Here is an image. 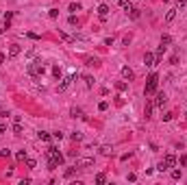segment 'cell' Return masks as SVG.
Wrapping results in <instances>:
<instances>
[{
    "instance_id": "obj_1",
    "label": "cell",
    "mask_w": 187,
    "mask_h": 185,
    "mask_svg": "<svg viewBox=\"0 0 187 185\" xmlns=\"http://www.w3.org/2000/svg\"><path fill=\"white\" fill-rule=\"evenodd\" d=\"M157 87H159V74H150V76L146 78V96H150V94H157Z\"/></svg>"
},
{
    "instance_id": "obj_2",
    "label": "cell",
    "mask_w": 187,
    "mask_h": 185,
    "mask_svg": "<svg viewBox=\"0 0 187 185\" xmlns=\"http://www.w3.org/2000/svg\"><path fill=\"white\" fill-rule=\"evenodd\" d=\"M44 72H46V68L41 65V61H33V63H28V74H30L33 78L44 76Z\"/></svg>"
},
{
    "instance_id": "obj_3",
    "label": "cell",
    "mask_w": 187,
    "mask_h": 185,
    "mask_svg": "<svg viewBox=\"0 0 187 185\" xmlns=\"http://www.w3.org/2000/svg\"><path fill=\"white\" fill-rule=\"evenodd\" d=\"M48 159L57 161L59 166H61V163H63V155H61V152H59V148H57V146H50V148H48Z\"/></svg>"
},
{
    "instance_id": "obj_4",
    "label": "cell",
    "mask_w": 187,
    "mask_h": 185,
    "mask_svg": "<svg viewBox=\"0 0 187 185\" xmlns=\"http://www.w3.org/2000/svg\"><path fill=\"white\" fill-rule=\"evenodd\" d=\"M144 63H146L148 68H152V65H157V57H154L152 52H146L144 54Z\"/></svg>"
},
{
    "instance_id": "obj_5",
    "label": "cell",
    "mask_w": 187,
    "mask_h": 185,
    "mask_svg": "<svg viewBox=\"0 0 187 185\" xmlns=\"http://www.w3.org/2000/svg\"><path fill=\"white\" fill-rule=\"evenodd\" d=\"M89 166H94V159H79L76 161V168H79V170H85V168H89Z\"/></svg>"
},
{
    "instance_id": "obj_6",
    "label": "cell",
    "mask_w": 187,
    "mask_h": 185,
    "mask_svg": "<svg viewBox=\"0 0 187 185\" xmlns=\"http://www.w3.org/2000/svg\"><path fill=\"white\" fill-rule=\"evenodd\" d=\"M122 78H124V81H133V78H135L133 70L128 68V65H124V68H122Z\"/></svg>"
},
{
    "instance_id": "obj_7",
    "label": "cell",
    "mask_w": 187,
    "mask_h": 185,
    "mask_svg": "<svg viewBox=\"0 0 187 185\" xmlns=\"http://www.w3.org/2000/svg\"><path fill=\"white\" fill-rule=\"evenodd\" d=\"M72 81H74V76H63V78H61V83H59V89H61V92H65Z\"/></svg>"
},
{
    "instance_id": "obj_8",
    "label": "cell",
    "mask_w": 187,
    "mask_h": 185,
    "mask_svg": "<svg viewBox=\"0 0 187 185\" xmlns=\"http://www.w3.org/2000/svg\"><path fill=\"white\" fill-rule=\"evenodd\" d=\"M165 100H167L165 94L159 92V94H157V98H154V107H163V105H165Z\"/></svg>"
},
{
    "instance_id": "obj_9",
    "label": "cell",
    "mask_w": 187,
    "mask_h": 185,
    "mask_svg": "<svg viewBox=\"0 0 187 185\" xmlns=\"http://www.w3.org/2000/svg\"><path fill=\"white\" fill-rule=\"evenodd\" d=\"M20 52H22V48H20L18 44H11V46H9V57H18Z\"/></svg>"
},
{
    "instance_id": "obj_10",
    "label": "cell",
    "mask_w": 187,
    "mask_h": 185,
    "mask_svg": "<svg viewBox=\"0 0 187 185\" xmlns=\"http://www.w3.org/2000/svg\"><path fill=\"white\" fill-rule=\"evenodd\" d=\"M163 161H165V163H167V168L176 166V157H174V155H165V157H163Z\"/></svg>"
},
{
    "instance_id": "obj_11",
    "label": "cell",
    "mask_w": 187,
    "mask_h": 185,
    "mask_svg": "<svg viewBox=\"0 0 187 185\" xmlns=\"http://www.w3.org/2000/svg\"><path fill=\"white\" fill-rule=\"evenodd\" d=\"M98 15L104 20V18L109 15V7H107V5H100V7H98Z\"/></svg>"
},
{
    "instance_id": "obj_12",
    "label": "cell",
    "mask_w": 187,
    "mask_h": 185,
    "mask_svg": "<svg viewBox=\"0 0 187 185\" xmlns=\"http://www.w3.org/2000/svg\"><path fill=\"white\" fill-rule=\"evenodd\" d=\"M176 11H178V9H170V11H167V13H165V22H174V18H176Z\"/></svg>"
},
{
    "instance_id": "obj_13",
    "label": "cell",
    "mask_w": 187,
    "mask_h": 185,
    "mask_svg": "<svg viewBox=\"0 0 187 185\" xmlns=\"http://www.w3.org/2000/svg\"><path fill=\"white\" fill-rule=\"evenodd\" d=\"M170 44H172V37H170V35H161V46H165V48H167Z\"/></svg>"
},
{
    "instance_id": "obj_14",
    "label": "cell",
    "mask_w": 187,
    "mask_h": 185,
    "mask_svg": "<svg viewBox=\"0 0 187 185\" xmlns=\"http://www.w3.org/2000/svg\"><path fill=\"white\" fill-rule=\"evenodd\" d=\"M126 87H128L126 81H120V83H115V89H118V92H126Z\"/></svg>"
},
{
    "instance_id": "obj_15",
    "label": "cell",
    "mask_w": 187,
    "mask_h": 185,
    "mask_svg": "<svg viewBox=\"0 0 187 185\" xmlns=\"http://www.w3.org/2000/svg\"><path fill=\"white\" fill-rule=\"evenodd\" d=\"M13 133H15V135H22V124H20V120H15V124H13Z\"/></svg>"
},
{
    "instance_id": "obj_16",
    "label": "cell",
    "mask_w": 187,
    "mask_h": 185,
    "mask_svg": "<svg viewBox=\"0 0 187 185\" xmlns=\"http://www.w3.org/2000/svg\"><path fill=\"white\" fill-rule=\"evenodd\" d=\"M76 170H79L76 166H74V168H68V170H65V179H72V176L76 174Z\"/></svg>"
},
{
    "instance_id": "obj_17",
    "label": "cell",
    "mask_w": 187,
    "mask_h": 185,
    "mask_svg": "<svg viewBox=\"0 0 187 185\" xmlns=\"http://www.w3.org/2000/svg\"><path fill=\"white\" fill-rule=\"evenodd\" d=\"M104 181H107V176H104L102 172H98V174H96V183H98V185H102Z\"/></svg>"
},
{
    "instance_id": "obj_18",
    "label": "cell",
    "mask_w": 187,
    "mask_h": 185,
    "mask_svg": "<svg viewBox=\"0 0 187 185\" xmlns=\"http://www.w3.org/2000/svg\"><path fill=\"white\" fill-rule=\"evenodd\" d=\"M39 139H41V141H50V133H46V131H39Z\"/></svg>"
},
{
    "instance_id": "obj_19",
    "label": "cell",
    "mask_w": 187,
    "mask_h": 185,
    "mask_svg": "<svg viewBox=\"0 0 187 185\" xmlns=\"http://www.w3.org/2000/svg\"><path fill=\"white\" fill-rule=\"evenodd\" d=\"M152 107H154V102H146V118H150V113H152Z\"/></svg>"
},
{
    "instance_id": "obj_20",
    "label": "cell",
    "mask_w": 187,
    "mask_h": 185,
    "mask_svg": "<svg viewBox=\"0 0 187 185\" xmlns=\"http://www.w3.org/2000/svg\"><path fill=\"white\" fill-rule=\"evenodd\" d=\"M70 11H72V13L81 11V2H72V5H70Z\"/></svg>"
},
{
    "instance_id": "obj_21",
    "label": "cell",
    "mask_w": 187,
    "mask_h": 185,
    "mask_svg": "<svg viewBox=\"0 0 187 185\" xmlns=\"http://www.w3.org/2000/svg\"><path fill=\"white\" fill-rule=\"evenodd\" d=\"M122 7H124V11H126V13H131V11H133V5H131V2H122Z\"/></svg>"
},
{
    "instance_id": "obj_22",
    "label": "cell",
    "mask_w": 187,
    "mask_h": 185,
    "mask_svg": "<svg viewBox=\"0 0 187 185\" xmlns=\"http://www.w3.org/2000/svg\"><path fill=\"white\" fill-rule=\"evenodd\" d=\"M52 74L57 78H61V68H59V65H54V68H52Z\"/></svg>"
},
{
    "instance_id": "obj_23",
    "label": "cell",
    "mask_w": 187,
    "mask_h": 185,
    "mask_svg": "<svg viewBox=\"0 0 187 185\" xmlns=\"http://www.w3.org/2000/svg\"><path fill=\"white\" fill-rule=\"evenodd\" d=\"M128 15H131V18H133V20H137V18H139V9H135V7H133V11H131V13H128Z\"/></svg>"
},
{
    "instance_id": "obj_24",
    "label": "cell",
    "mask_w": 187,
    "mask_h": 185,
    "mask_svg": "<svg viewBox=\"0 0 187 185\" xmlns=\"http://www.w3.org/2000/svg\"><path fill=\"white\" fill-rule=\"evenodd\" d=\"M26 166H28V168H35V166H37V161H35V159H28V157H26Z\"/></svg>"
},
{
    "instance_id": "obj_25",
    "label": "cell",
    "mask_w": 187,
    "mask_h": 185,
    "mask_svg": "<svg viewBox=\"0 0 187 185\" xmlns=\"http://www.w3.org/2000/svg\"><path fill=\"white\" fill-rule=\"evenodd\" d=\"M72 139L74 141H81V139H83V133H72Z\"/></svg>"
},
{
    "instance_id": "obj_26",
    "label": "cell",
    "mask_w": 187,
    "mask_h": 185,
    "mask_svg": "<svg viewBox=\"0 0 187 185\" xmlns=\"http://www.w3.org/2000/svg\"><path fill=\"white\" fill-rule=\"evenodd\" d=\"M98 109H100V111H107V109H109V102H100V105H98Z\"/></svg>"
},
{
    "instance_id": "obj_27",
    "label": "cell",
    "mask_w": 187,
    "mask_h": 185,
    "mask_svg": "<svg viewBox=\"0 0 187 185\" xmlns=\"http://www.w3.org/2000/svg\"><path fill=\"white\" fill-rule=\"evenodd\" d=\"M183 7H187V0H176V9H183Z\"/></svg>"
},
{
    "instance_id": "obj_28",
    "label": "cell",
    "mask_w": 187,
    "mask_h": 185,
    "mask_svg": "<svg viewBox=\"0 0 187 185\" xmlns=\"http://www.w3.org/2000/svg\"><path fill=\"white\" fill-rule=\"evenodd\" d=\"M100 152H102V155H111V146H102Z\"/></svg>"
},
{
    "instance_id": "obj_29",
    "label": "cell",
    "mask_w": 187,
    "mask_h": 185,
    "mask_svg": "<svg viewBox=\"0 0 187 185\" xmlns=\"http://www.w3.org/2000/svg\"><path fill=\"white\" fill-rule=\"evenodd\" d=\"M11 15H13V13H11V11H9V13H7V15H5V26H7V29H9V22H11Z\"/></svg>"
},
{
    "instance_id": "obj_30",
    "label": "cell",
    "mask_w": 187,
    "mask_h": 185,
    "mask_svg": "<svg viewBox=\"0 0 187 185\" xmlns=\"http://www.w3.org/2000/svg\"><path fill=\"white\" fill-rule=\"evenodd\" d=\"M15 157H18V159H20V161H24V159H26V150H20V152H18V155H15Z\"/></svg>"
},
{
    "instance_id": "obj_31",
    "label": "cell",
    "mask_w": 187,
    "mask_h": 185,
    "mask_svg": "<svg viewBox=\"0 0 187 185\" xmlns=\"http://www.w3.org/2000/svg\"><path fill=\"white\" fill-rule=\"evenodd\" d=\"M172 179H174V181L181 179V170H172Z\"/></svg>"
},
{
    "instance_id": "obj_32",
    "label": "cell",
    "mask_w": 187,
    "mask_h": 185,
    "mask_svg": "<svg viewBox=\"0 0 187 185\" xmlns=\"http://www.w3.org/2000/svg\"><path fill=\"white\" fill-rule=\"evenodd\" d=\"M68 22H70V26H76V24H79V20L74 18V15H70V20H68Z\"/></svg>"
},
{
    "instance_id": "obj_33",
    "label": "cell",
    "mask_w": 187,
    "mask_h": 185,
    "mask_svg": "<svg viewBox=\"0 0 187 185\" xmlns=\"http://www.w3.org/2000/svg\"><path fill=\"white\" fill-rule=\"evenodd\" d=\"M48 15H50V18H57V15H59V9H50Z\"/></svg>"
},
{
    "instance_id": "obj_34",
    "label": "cell",
    "mask_w": 187,
    "mask_h": 185,
    "mask_svg": "<svg viewBox=\"0 0 187 185\" xmlns=\"http://www.w3.org/2000/svg\"><path fill=\"white\" fill-rule=\"evenodd\" d=\"M72 116H74V118H83V111H81V109H74Z\"/></svg>"
},
{
    "instance_id": "obj_35",
    "label": "cell",
    "mask_w": 187,
    "mask_h": 185,
    "mask_svg": "<svg viewBox=\"0 0 187 185\" xmlns=\"http://www.w3.org/2000/svg\"><path fill=\"white\" fill-rule=\"evenodd\" d=\"M85 83H87V87H91V85H94V78H91V76H85Z\"/></svg>"
},
{
    "instance_id": "obj_36",
    "label": "cell",
    "mask_w": 187,
    "mask_h": 185,
    "mask_svg": "<svg viewBox=\"0 0 187 185\" xmlns=\"http://www.w3.org/2000/svg\"><path fill=\"white\" fill-rule=\"evenodd\" d=\"M172 118H174V113H170V111H167L165 116H163V120H165V122H170V120H172Z\"/></svg>"
},
{
    "instance_id": "obj_37",
    "label": "cell",
    "mask_w": 187,
    "mask_h": 185,
    "mask_svg": "<svg viewBox=\"0 0 187 185\" xmlns=\"http://www.w3.org/2000/svg\"><path fill=\"white\" fill-rule=\"evenodd\" d=\"M0 155H2V157H9L11 150H9V148H2V150H0Z\"/></svg>"
},
{
    "instance_id": "obj_38",
    "label": "cell",
    "mask_w": 187,
    "mask_h": 185,
    "mask_svg": "<svg viewBox=\"0 0 187 185\" xmlns=\"http://www.w3.org/2000/svg\"><path fill=\"white\" fill-rule=\"evenodd\" d=\"M157 168H159V170H161V172H163V170H167V163H165V161H161V163H159V166H157Z\"/></svg>"
},
{
    "instance_id": "obj_39",
    "label": "cell",
    "mask_w": 187,
    "mask_h": 185,
    "mask_svg": "<svg viewBox=\"0 0 187 185\" xmlns=\"http://www.w3.org/2000/svg\"><path fill=\"white\" fill-rule=\"evenodd\" d=\"M181 166H187V155H181Z\"/></svg>"
},
{
    "instance_id": "obj_40",
    "label": "cell",
    "mask_w": 187,
    "mask_h": 185,
    "mask_svg": "<svg viewBox=\"0 0 187 185\" xmlns=\"http://www.w3.org/2000/svg\"><path fill=\"white\" fill-rule=\"evenodd\" d=\"M5 131H7V127H5V124H0V135H2Z\"/></svg>"
},
{
    "instance_id": "obj_41",
    "label": "cell",
    "mask_w": 187,
    "mask_h": 185,
    "mask_svg": "<svg viewBox=\"0 0 187 185\" xmlns=\"http://www.w3.org/2000/svg\"><path fill=\"white\" fill-rule=\"evenodd\" d=\"M0 63H5V54L0 52Z\"/></svg>"
}]
</instances>
